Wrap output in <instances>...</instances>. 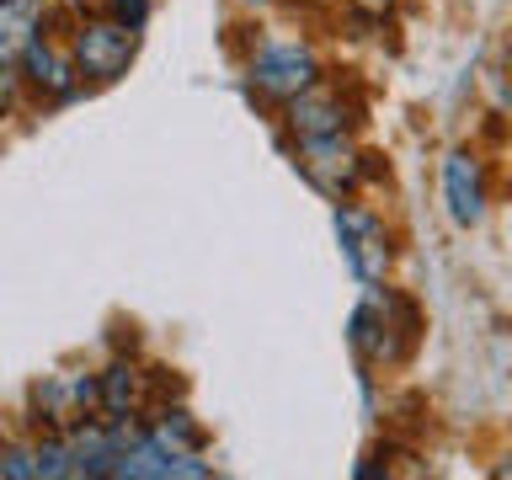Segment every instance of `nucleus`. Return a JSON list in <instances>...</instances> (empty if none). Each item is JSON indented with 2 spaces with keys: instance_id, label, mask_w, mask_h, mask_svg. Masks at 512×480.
<instances>
[{
  "instance_id": "f257e3e1",
  "label": "nucleus",
  "mask_w": 512,
  "mask_h": 480,
  "mask_svg": "<svg viewBox=\"0 0 512 480\" xmlns=\"http://www.w3.org/2000/svg\"><path fill=\"white\" fill-rule=\"evenodd\" d=\"M347 342L363 363H400L416 342V310L390 288H368V299L347 320Z\"/></svg>"
},
{
  "instance_id": "f03ea898",
  "label": "nucleus",
  "mask_w": 512,
  "mask_h": 480,
  "mask_svg": "<svg viewBox=\"0 0 512 480\" xmlns=\"http://www.w3.org/2000/svg\"><path fill=\"white\" fill-rule=\"evenodd\" d=\"M331 224H336V246H342L352 278L358 283H384V272H390V262H395L384 219L368 214V208H358V203H336Z\"/></svg>"
},
{
  "instance_id": "7ed1b4c3",
  "label": "nucleus",
  "mask_w": 512,
  "mask_h": 480,
  "mask_svg": "<svg viewBox=\"0 0 512 480\" xmlns=\"http://www.w3.org/2000/svg\"><path fill=\"white\" fill-rule=\"evenodd\" d=\"M134 27H123V22H112V16H102V22H80L75 32V70L96 80V86H112L128 64H134Z\"/></svg>"
},
{
  "instance_id": "20e7f679",
  "label": "nucleus",
  "mask_w": 512,
  "mask_h": 480,
  "mask_svg": "<svg viewBox=\"0 0 512 480\" xmlns=\"http://www.w3.org/2000/svg\"><path fill=\"white\" fill-rule=\"evenodd\" d=\"M320 80V59L304 43H267L251 54V86L272 102H294L304 86Z\"/></svg>"
},
{
  "instance_id": "39448f33",
  "label": "nucleus",
  "mask_w": 512,
  "mask_h": 480,
  "mask_svg": "<svg viewBox=\"0 0 512 480\" xmlns=\"http://www.w3.org/2000/svg\"><path fill=\"white\" fill-rule=\"evenodd\" d=\"M363 160L342 134H326V139H299V155H294V166L310 176V187H320L326 198L342 203L352 187H358V176H363Z\"/></svg>"
},
{
  "instance_id": "423d86ee",
  "label": "nucleus",
  "mask_w": 512,
  "mask_h": 480,
  "mask_svg": "<svg viewBox=\"0 0 512 480\" xmlns=\"http://www.w3.org/2000/svg\"><path fill=\"white\" fill-rule=\"evenodd\" d=\"M443 203H448V219L459 230L486 219V171L470 150H448L443 155Z\"/></svg>"
},
{
  "instance_id": "0eeeda50",
  "label": "nucleus",
  "mask_w": 512,
  "mask_h": 480,
  "mask_svg": "<svg viewBox=\"0 0 512 480\" xmlns=\"http://www.w3.org/2000/svg\"><path fill=\"white\" fill-rule=\"evenodd\" d=\"M288 107V128H294L299 139H326V134H342L347 128V102L336 96L331 86H304L294 102H283Z\"/></svg>"
},
{
  "instance_id": "6e6552de",
  "label": "nucleus",
  "mask_w": 512,
  "mask_h": 480,
  "mask_svg": "<svg viewBox=\"0 0 512 480\" xmlns=\"http://www.w3.org/2000/svg\"><path fill=\"white\" fill-rule=\"evenodd\" d=\"M38 406L48 411L54 427L70 432L75 422H86L91 406H102V390H96V379H86V374H59V379L38 384Z\"/></svg>"
},
{
  "instance_id": "1a4fd4ad",
  "label": "nucleus",
  "mask_w": 512,
  "mask_h": 480,
  "mask_svg": "<svg viewBox=\"0 0 512 480\" xmlns=\"http://www.w3.org/2000/svg\"><path fill=\"white\" fill-rule=\"evenodd\" d=\"M43 0H0V64H16L38 43Z\"/></svg>"
},
{
  "instance_id": "9d476101",
  "label": "nucleus",
  "mask_w": 512,
  "mask_h": 480,
  "mask_svg": "<svg viewBox=\"0 0 512 480\" xmlns=\"http://www.w3.org/2000/svg\"><path fill=\"white\" fill-rule=\"evenodd\" d=\"M22 64H27V80L38 86L43 96H75V59L70 54H59L54 43H32L27 54H22Z\"/></svg>"
},
{
  "instance_id": "9b49d317",
  "label": "nucleus",
  "mask_w": 512,
  "mask_h": 480,
  "mask_svg": "<svg viewBox=\"0 0 512 480\" xmlns=\"http://www.w3.org/2000/svg\"><path fill=\"white\" fill-rule=\"evenodd\" d=\"M96 390H102V411L112 422H123V416H134L139 406V368L134 363H112L102 379H96Z\"/></svg>"
},
{
  "instance_id": "f8f14e48",
  "label": "nucleus",
  "mask_w": 512,
  "mask_h": 480,
  "mask_svg": "<svg viewBox=\"0 0 512 480\" xmlns=\"http://www.w3.org/2000/svg\"><path fill=\"white\" fill-rule=\"evenodd\" d=\"M150 438H155V443H166V448H176V454H198V448H203V427L192 422L182 406H166V411L155 416Z\"/></svg>"
},
{
  "instance_id": "ddd939ff",
  "label": "nucleus",
  "mask_w": 512,
  "mask_h": 480,
  "mask_svg": "<svg viewBox=\"0 0 512 480\" xmlns=\"http://www.w3.org/2000/svg\"><path fill=\"white\" fill-rule=\"evenodd\" d=\"M0 475L6 480H38V448H0Z\"/></svg>"
},
{
  "instance_id": "4468645a",
  "label": "nucleus",
  "mask_w": 512,
  "mask_h": 480,
  "mask_svg": "<svg viewBox=\"0 0 512 480\" xmlns=\"http://www.w3.org/2000/svg\"><path fill=\"white\" fill-rule=\"evenodd\" d=\"M107 11H112V22H123V27H144L150 22V0H107Z\"/></svg>"
},
{
  "instance_id": "2eb2a0df",
  "label": "nucleus",
  "mask_w": 512,
  "mask_h": 480,
  "mask_svg": "<svg viewBox=\"0 0 512 480\" xmlns=\"http://www.w3.org/2000/svg\"><path fill=\"white\" fill-rule=\"evenodd\" d=\"M11 102H16V70L0 64V112H11Z\"/></svg>"
},
{
  "instance_id": "dca6fc26",
  "label": "nucleus",
  "mask_w": 512,
  "mask_h": 480,
  "mask_svg": "<svg viewBox=\"0 0 512 480\" xmlns=\"http://www.w3.org/2000/svg\"><path fill=\"white\" fill-rule=\"evenodd\" d=\"M358 6H363V11H390L395 0H358Z\"/></svg>"
},
{
  "instance_id": "f3484780",
  "label": "nucleus",
  "mask_w": 512,
  "mask_h": 480,
  "mask_svg": "<svg viewBox=\"0 0 512 480\" xmlns=\"http://www.w3.org/2000/svg\"><path fill=\"white\" fill-rule=\"evenodd\" d=\"M491 475H502V480H512V454H507L502 464H496V470H491Z\"/></svg>"
},
{
  "instance_id": "a211bd4d",
  "label": "nucleus",
  "mask_w": 512,
  "mask_h": 480,
  "mask_svg": "<svg viewBox=\"0 0 512 480\" xmlns=\"http://www.w3.org/2000/svg\"><path fill=\"white\" fill-rule=\"evenodd\" d=\"M246 6H267V0H246Z\"/></svg>"
}]
</instances>
